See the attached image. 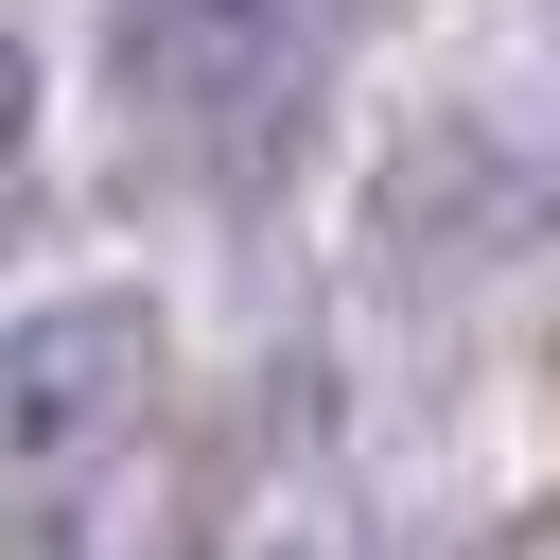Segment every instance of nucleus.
I'll use <instances>...</instances> for the list:
<instances>
[{"instance_id": "1", "label": "nucleus", "mask_w": 560, "mask_h": 560, "mask_svg": "<svg viewBox=\"0 0 560 560\" xmlns=\"http://www.w3.org/2000/svg\"><path fill=\"white\" fill-rule=\"evenodd\" d=\"M332 18L350 0H122L105 18V88L158 140H262L332 70Z\"/></svg>"}, {"instance_id": "2", "label": "nucleus", "mask_w": 560, "mask_h": 560, "mask_svg": "<svg viewBox=\"0 0 560 560\" xmlns=\"http://www.w3.org/2000/svg\"><path fill=\"white\" fill-rule=\"evenodd\" d=\"M140 402H158V315H140L122 280L18 298V332H0V455H18V490L105 472V455L140 438Z\"/></svg>"}, {"instance_id": "3", "label": "nucleus", "mask_w": 560, "mask_h": 560, "mask_svg": "<svg viewBox=\"0 0 560 560\" xmlns=\"http://www.w3.org/2000/svg\"><path fill=\"white\" fill-rule=\"evenodd\" d=\"M385 228L420 245H560V105H438L385 175Z\"/></svg>"}]
</instances>
